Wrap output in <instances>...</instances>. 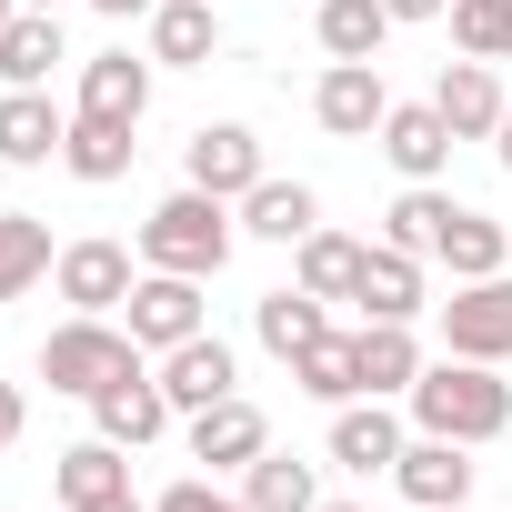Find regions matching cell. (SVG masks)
Listing matches in <instances>:
<instances>
[{
    "label": "cell",
    "instance_id": "1",
    "mask_svg": "<svg viewBox=\"0 0 512 512\" xmlns=\"http://www.w3.org/2000/svg\"><path fill=\"white\" fill-rule=\"evenodd\" d=\"M402 402H412V432H442V442H472V452L512 432V382H502V362L442 352V362H422V382H412Z\"/></svg>",
    "mask_w": 512,
    "mask_h": 512
},
{
    "label": "cell",
    "instance_id": "2",
    "mask_svg": "<svg viewBox=\"0 0 512 512\" xmlns=\"http://www.w3.org/2000/svg\"><path fill=\"white\" fill-rule=\"evenodd\" d=\"M231 241H241V211L221 201V191H171V201H151V221H141V272H191V282H211L221 262H231Z\"/></svg>",
    "mask_w": 512,
    "mask_h": 512
},
{
    "label": "cell",
    "instance_id": "3",
    "mask_svg": "<svg viewBox=\"0 0 512 512\" xmlns=\"http://www.w3.org/2000/svg\"><path fill=\"white\" fill-rule=\"evenodd\" d=\"M131 362H141V342H131V332H111V312H71V322L41 342V382H51V392H71V402H91V392H101V382H121Z\"/></svg>",
    "mask_w": 512,
    "mask_h": 512
},
{
    "label": "cell",
    "instance_id": "4",
    "mask_svg": "<svg viewBox=\"0 0 512 512\" xmlns=\"http://www.w3.org/2000/svg\"><path fill=\"white\" fill-rule=\"evenodd\" d=\"M262 171H272V161H262V131H251V121H201V131L181 141V181H191V191L241 201Z\"/></svg>",
    "mask_w": 512,
    "mask_h": 512
},
{
    "label": "cell",
    "instance_id": "5",
    "mask_svg": "<svg viewBox=\"0 0 512 512\" xmlns=\"http://www.w3.org/2000/svg\"><path fill=\"white\" fill-rule=\"evenodd\" d=\"M392 492L412 512H462L472 502V442H442V432H412L402 462H392Z\"/></svg>",
    "mask_w": 512,
    "mask_h": 512
},
{
    "label": "cell",
    "instance_id": "6",
    "mask_svg": "<svg viewBox=\"0 0 512 512\" xmlns=\"http://www.w3.org/2000/svg\"><path fill=\"white\" fill-rule=\"evenodd\" d=\"M442 342H452L462 362H512V272H492V282H452V302H442Z\"/></svg>",
    "mask_w": 512,
    "mask_h": 512
},
{
    "label": "cell",
    "instance_id": "7",
    "mask_svg": "<svg viewBox=\"0 0 512 512\" xmlns=\"http://www.w3.org/2000/svg\"><path fill=\"white\" fill-rule=\"evenodd\" d=\"M121 312H131V342H141V352H171V342L211 332V312H201V282H191V272H141Z\"/></svg>",
    "mask_w": 512,
    "mask_h": 512
},
{
    "label": "cell",
    "instance_id": "8",
    "mask_svg": "<svg viewBox=\"0 0 512 512\" xmlns=\"http://www.w3.org/2000/svg\"><path fill=\"white\" fill-rule=\"evenodd\" d=\"M382 111H392L382 61H332V71L312 81V121H322L332 141H372V131H382Z\"/></svg>",
    "mask_w": 512,
    "mask_h": 512
},
{
    "label": "cell",
    "instance_id": "9",
    "mask_svg": "<svg viewBox=\"0 0 512 512\" xmlns=\"http://www.w3.org/2000/svg\"><path fill=\"white\" fill-rule=\"evenodd\" d=\"M151 372H161L171 412H211V402H231V382H241V362H231V342H221V332H191V342H171Z\"/></svg>",
    "mask_w": 512,
    "mask_h": 512
},
{
    "label": "cell",
    "instance_id": "10",
    "mask_svg": "<svg viewBox=\"0 0 512 512\" xmlns=\"http://www.w3.org/2000/svg\"><path fill=\"white\" fill-rule=\"evenodd\" d=\"M91 422H101V442H121V452H141V442H161L171 432V392H161V372H121V382H101L91 392Z\"/></svg>",
    "mask_w": 512,
    "mask_h": 512
},
{
    "label": "cell",
    "instance_id": "11",
    "mask_svg": "<svg viewBox=\"0 0 512 512\" xmlns=\"http://www.w3.org/2000/svg\"><path fill=\"white\" fill-rule=\"evenodd\" d=\"M272 452V412L262 402H211V412H191V462H211V472H251Z\"/></svg>",
    "mask_w": 512,
    "mask_h": 512
},
{
    "label": "cell",
    "instance_id": "12",
    "mask_svg": "<svg viewBox=\"0 0 512 512\" xmlns=\"http://www.w3.org/2000/svg\"><path fill=\"white\" fill-rule=\"evenodd\" d=\"M372 141H382V161H392L402 181H442V171H452V121H442L432 101H392Z\"/></svg>",
    "mask_w": 512,
    "mask_h": 512
},
{
    "label": "cell",
    "instance_id": "13",
    "mask_svg": "<svg viewBox=\"0 0 512 512\" xmlns=\"http://www.w3.org/2000/svg\"><path fill=\"white\" fill-rule=\"evenodd\" d=\"M352 302H362V322H422V302H432V282H422V251H392V241H372V251H362V282H352Z\"/></svg>",
    "mask_w": 512,
    "mask_h": 512
},
{
    "label": "cell",
    "instance_id": "14",
    "mask_svg": "<svg viewBox=\"0 0 512 512\" xmlns=\"http://www.w3.org/2000/svg\"><path fill=\"white\" fill-rule=\"evenodd\" d=\"M51 282H61V302H71V312H121L141 272H131V251H121V241H71Z\"/></svg>",
    "mask_w": 512,
    "mask_h": 512
},
{
    "label": "cell",
    "instance_id": "15",
    "mask_svg": "<svg viewBox=\"0 0 512 512\" xmlns=\"http://www.w3.org/2000/svg\"><path fill=\"white\" fill-rule=\"evenodd\" d=\"M61 141H71V111L51 91H0V161H11V171L61 161Z\"/></svg>",
    "mask_w": 512,
    "mask_h": 512
},
{
    "label": "cell",
    "instance_id": "16",
    "mask_svg": "<svg viewBox=\"0 0 512 512\" xmlns=\"http://www.w3.org/2000/svg\"><path fill=\"white\" fill-rule=\"evenodd\" d=\"M432 111L452 121V141H492L502 131V81H492V61H442V81H432Z\"/></svg>",
    "mask_w": 512,
    "mask_h": 512
},
{
    "label": "cell",
    "instance_id": "17",
    "mask_svg": "<svg viewBox=\"0 0 512 512\" xmlns=\"http://www.w3.org/2000/svg\"><path fill=\"white\" fill-rule=\"evenodd\" d=\"M402 442H412V432L392 422V402H342V412H332V462H342V472H362V482H372V472H392V462H402Z\"/></svg>",
    "mask_w": 512,
    "mask_h": 512
},
{
    "label": "cell",
    "instance_id": "18",
    "mask_svg": "<svg viewBox=\"0 0 512 512\" xmlns=\"http://www.w3.org/2000/svg\"><path fill=\"white\" fill-rule=\"evenodd\" d=\"M231 211H241L251 241H302V231H322V191H312V181H272V171L251 181Z\"/></svg>",
    "mask_w": 512,
    "mask_h": 512
},
{
    "label": "cell",
    "instance_id": "19",
    "mask_svg": "<svg viewBox=\"0 0 512 512\" xmlns=\"http://www.w3.org/2000/svg\"><path fill=\"white\" fill-rule=\"evenodd\" d=\"M151 61L161 71H211L221 61V11L211 0H161L151 11Z\"/></svg>",
    "mask_w": 512,
    "mask_h": 512
},
{
    "label": "cell",
    "instance_id": "20",
    "mask_svg": "<svg viewBox=\"0 0 512 512\" xmlns=\"http://www.w3.org/2000/svg\"><path fill=\"white\" fill-rule=\"evenodd\" d=\"M151 71H161V61L91 51V61H81V111H91V121H141V111H151Z\"/></svg>",
    "mask_w": 512,
    "mask_h": 512
},
{
    "label": "cell",
    "instance_id": "21",
    "mask_svg": "<svg viewBox=\"0 0 512 512\" xmlns=\"http://www.w3.org/2000/svg\"><path fill=\"white\" fill-rule=\"evenodd\" d=\"M362 251H372V241H352V231H332V221H322V231H302V241H292V282H302L312 302H352Z\"/></svg>",
    "mask_w": 512,
    "mask_h": 512
},
{
    "label": "cell",
    "instance_id": "22",
    "mask_svg": "<svg viewBox=\"0 0 512 512\" xmlns=\"http://www.w3.org/2000/svg\"><path fill=\"white\" fill-rule=\"evenodd\" d=\"M51 482H61V502H71V512H91V502H121V492H131V452L91 432V442H71V452L51 462Z\"/></svg>",
    "mask_w": 512,
    "mask_h": 512
},
{
    "label": "cell",
    "instance_id": "23",
    "mask_svg": "<svg viewBox=\"0 0 512 512\" xmlns=\"http://www.w3.org/2000/svg\"><path fill=\"white\" fill-rule=\"evenodd\" d=\"M432 262H442L452 282H492V272L512 262V231H502L492 211H462V201H452V221H442V251H432Z\"/></svg>",
    "mask_w": 512,
    "mask_h": 512
},
{
    "label": "cell",
    "instance_id": "24",
    "mask_svg": "<svg viewBox=\"0 0 512 512\" xmlns=\"http://www.w3.org/2000/svg\"><path fill=\"white\" fill-rule=\"evenodd\" d=\"M61 272V251H51V221L41 211H0V302H21Z\"/></svg>",
    "mask_w": 512,
    "mask_h": 512
},
{
    "label": "cell",
    "instance_id": "25",
    "mask_svg": "<svg viewBox=\"0 0 512 512\" xmlns=\"http://www.w3.org/2000/svg\"><path fill=\"white\" fill-rule=\"evenodd\" d=\"M131 131H141V121H91V111H71L61 171H71V181H91V191H101V181H121V171H131V151H141Z\"/></svg>",
    "mask_w": 512,
    "mask_h": 512
},
{
    "label": "cell",
    "instance_id": "26",
    "mask_svg": "<svg viewBox=\"0 0 512 512\" xmlns=\"http://www.w3.org/2000/svg\"><path fill=\"white\" fill-rule=\"evenodd\" d=\"M292 382H302L312 402H332V412H342V402H372V392H362V332H322L312 352H292Z\"/></svg>",
    "mask_w": 512,
    "mask_h": 512
},
{
    "label": "cell",
    "instance_id": "27",
    "mask_svg": "<svg viewBox=\"0 0 512 512\" xmlns=\"http://www.w3.org/2000/svg\"><path fill=\"white\" fill-rule=\"evenodd\" d=\"M51 61H71L61 51V11H21L0 31V81L11 91H51Z\"/></svg>",
    "mask_w": 512,
    "mask_h": 512
},
{
    "label": "cell",
    "instance_id": "28",
    "mask_svg": "<svg viewBox=\"0 0 512 512\" xmlns=\"http://www.w3.org/2000/svg\"><path fill=\"white\" fill-rule=\"evenodd\" d=\"M312 31H322V51H332V61H382V41H392L402 21L382 11V0H322Z\"/></svg>",
    "mask_w": 512,
    "mask_h": 512
},
{
    "label": "cell",
    "instance_id": "29",
    "mask_svg": "<svg viewBox=\"0 0 512 512\" xmlns=\"http://www.w3.org/2000/svg\"><path fill=\"white\" fill-rule=\"evenodd\" d=\"M412 382H422V342H412V322H362V392L392 402V392H412Z\"/></svg>",
    "mask_w": 512,
    "mask_h": 512
},
{
    "label": "cell",
    "instance_id": "30",
    "mask_svg": "<svg viewBox=\"0 0 512 512\" xmlns=\"http://www.w3.org/2000/svg\"><path fill=\"white\" fill-rule=\"evenodd\" d=\"M442 221H452V191H442V181H402V201L382 211V241L432 262V251H442Z\"/></svg>",
    "mask_w": 512,
    "mask_h": 512
},
{
    "label": "cell",
    "instance_id": "31",
    "mask_svg": "<svg viewBox=\"0 0 512 512\" xmlns=\"http://www.w3.org/2000/svg\"><path fill=\"white\" fill-rule=\"evenodd\" d=\"M251 322H262V352H282V362H292V352H312V342L332 332V312H322V302H312L302 282L262 292V312H251Z\"/></svg>",
    "mask_w": 512,
    "mask_h": 512
},
{
    "label": "cell",
    "instance_id": "32",
    "mask_svg": "<svg viewBox=\"0 0 512 512\" xmlns=\"http://www.w3.org/2000/svg\"><path fill=\"white\" fill-rule=\"evenodd\" d=\"M241 502H251V512H322V482H312V462L262 452V462L241 472Z\"/></svg>",
    "mask_w": 512,
    "mask_h": 512
},
{
    "label": "cell",
    "instance_id": "33",
    "mask_svg": "<svg viewBox=\"0 0 512 512\" xmlns=\"http://www.w3.org/2000/svg\"><path fill=\"white\" fill-rule=\"evenodd\" d=\"M462 61H512V0H452Z\"/></svg>",
    "mask_w": 512,
    "mask_h": 512
},
{
    "label": "cell",
    "instance_id": "34",
    "mask_svg": "<svg viewBox=\"0 0 512 512\" xmlns=\"http://www.w3.org/2000/svg\"><path fill=\"white\" fill-rule=\"evenodd\" d=\"M151 512H251V502H241V492H211V482L191 472V482H171V492H161Z\"/></svg>",
    "mask_w": 512,
    "mask_h": 512
},
{
    "label": "cell",
    "instance_id": "35",
    "mask_svg": "<svg viewBox=\"0 0 512 512\" xmlns=\"http://www.w3.org/2000/svg\"><path fill=\"white\" fill-rule=\"evenodd\" d=\"M21 432H31V402H21V382H0V452H11Z\"/></svg>",
    "mask_w": 512,
    "mask_h": 512
},
{
    "label": "cell",
    "instance_id": "36",
    "mask_svg": "<svg viewBox=\"0 0 512 512\" xmlns=\"http://www.w3.org/2000/svg\"><path fill=\"white\" fill-rule=\"evenodd\" d=\"M382 11H392V21H442L452 0H382Z\"/></svg>",
    "mask_w": 512,
    "mask_h": 512
},
{
    "label": "cell",
    "instance_id": "37",
    "mask_svg": "<svg viewBox=\"0 0 512 512\" xmlns=\"http://www.w3.org/2000/svg\"><path fill=\"white\" fill-rule=\"evenodd\" d=\"M91 11H101V21H151L161 0H91Z\"/></svg>",
    "mask_w": 512,
    "mask_h": 512
},
{
    "label": "cell",
    "instance_id": "38",
    "mask_svg": "<svg viewBox=\"0 0 512 512\" xmlns=\"http://www.w3.org/2000/svg\"><path fill=\"white\" fill-rule=\"evenodd\" d=\"M492 161H502V171H512V111H502V131H492Z\"/></svg>",
    "mask_w": 512,
    "mask_h": 512
},
{
    "label": "cell",
    "instance_id": "39",
    "mask_svg": "<svg viewBox=\"0 0 512 512\" xmlns=\"http://www.w3.org/2000/svg\"><path fill=\"white\" fill-rule=\"evenodd\" d=\"M91 512H151V502H141V492H121V502H91Z\"/></svg>",
    "mask_w": 512,
    "mask_h": 512
},
{
    "label": "cell",
    "instance_id": "40",
    "mask_svg": "<svg viewBox=\"0 0 512 512\" xmlns=\"http://www.w3.org/2000/svg\"><path fill=\"white\" fill-rule=\"evenodd\" d=\"M11 21H21V0H0V31H11Z\"/></svg>",
    "mask_w": 512,
    "mask_h": 512
},
{
    "label": "cell",
    "instance_id": "41",
    "mask_svg": "<svg viewBox=\"0 0 512 512\" xmlns=\"http://www.w3.org/2000/svg\"><path fill=\"white\" fill-rule=\"evenodd\" d=\"M21 11H61V0H21Z\"/></svg>",
    "mask_w": 512,
    "mask_h": 512
},
{
    "label": "cell",
    "instance_id": "42",
    "mask_svg": "<svg viewBox=\"0 0 512 512\" xmlns=\"http://www.w3.org/2000/svg\"><path fill=\"white\" fill-rule=\"evenodd\" d=\"M322 512H362V502H322Z\"/></svg>",
    "mask_w": 512,
    "mask_h": 512
}]
</instances>
